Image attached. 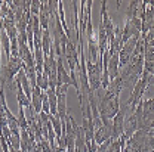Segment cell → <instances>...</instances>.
<instances>
[{
	"mask_svg": "<svg viewBox=\"0 0 154 152\" xmlns=\"http://www.w3.org/2000/svg\"><path fill=\"white\" fill-rule=\"evenodd\" d=\"M153 134H154V132H153Z\"/></svg>",
	"mask_w": 154,
	"mask_h": 152,
	"instance_id": "cell-1",
	"label": "cell"
}]
</instances>
